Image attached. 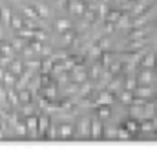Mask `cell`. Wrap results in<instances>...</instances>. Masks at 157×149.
I'll use <instances>...</instances> for the list:
<instances>
[{
  "instance_id": "20",
  "label": "cell",
  "mask_w": 157,
  "mask_h": 149,
  "mask_svg": "<svg viewBox=\"0 0 157 149\" xmlns=\"http://www.w3.org/2000/svg\"><path fill=\"white\" fill-rule=\"evenodd\" d=\"M144 45H146L144 38H143V40H132V44H130V49H132V51H139V49H143Z\"/></svg>"
},
{
  "instance_id": "8",
  "label": "cell",
  "mask_w": 157,
  "mask_h": 149,
  "mask_svg": "<svg viewBox=\"0 0 157 149\" xmlns=\"http://www.w3.org/2000/svg\"><path fill=\"white\" fill-rule=\"evenodd\" d=\"M75 71H73V80H75V84H84V82H88V71L84 69V67H80V66H75L73 67Z\"/></svg>"
},
{
  "instance_id": "5",
  "label": "cell",
  "mask_w": 157,
  "mask_h": 149,
  "mask_svg": "<svg viewBox=\"0 0 157 149\" xmlns=\"http://www.w3.org/2000/svg\"><path fill=\"white\" fill-rule=\"evenodd\" d=\"M133 95H135V96H139V98L150 100V98L154 96V91H152V87H150V85H141V84H137V87L133 89Z\"/></svg>"
},
{
  "instance_id": "19",
  "label": "cell",
  "mask_w": 157,
  "mask_h": 149,
  "mask_svg": "<svg viewBox=\"0 0 157 149\" xmlns=\"http://www.w3.org/2000/svg\"><path fill=\"white\" fill-rule=\"evenodd\" d=\"M101 55H102V49L95 44V45H91L90 47V56L93 58V60H97V58H101Z\"/></svg>"
},
{
  "instance_id": "26",
  "label": "cell",
  "mask_w": 157,
  "mask_h": 149,
  "mask_svg": "<svg viewBox=\"0 0 157 149\" xmlns=\"http://www.w3.org/2000/svg\"><path fill=\"white\" fill-rule=\"evenodd\" d=\"M104 31H106V33H113V31H115V24H112V22H106V26H104Z\"/></svg>"
},
{
  "instance_id": "31",
  "label": "cell",
  "mask_w": 157,
  "mask_h": 149,
  "mask_svg": "<svg viewBox=\"0 0 157 149\" xmlns=\"http://www.w3.org/2000/svg\"><path fill=\"white\" fill-rule=\"evenodd\" d=\"M155 31H157V22H155Z\"/></svg>"
},
{
  "instance_id": "2",
  "label": "cell",
  "mask_w": 157,
  "mask_h": 149,
  "mask_svg": "<svg viewBox=\"0 0 157 149\" xmlns=\"http://www.w3.org/2000/svg\"><path fill=\"white\" fill-rule=\"evenodd\" d=\"M75 136H78V138H90V118L88 116L78 118L77 125H75Z\"/></svg>"
},
{
  "instance_id": "12",
  "label": "cell",
  "mask_w": 157,
  "mask_h": 149,
  "mask_svg": "<svg viewBox=\"0 0 157 149\" xmlns=\"http://www.w3.org/2000/svg\"><path fill=\"white\" fill-rule=\"evenodd\" d=\"M133 91H130V89H122L121 91V95H119V100L124 104V106H130L132 102H133Z\"/></svg>"
},
{
  "instance_id": "15",
  "label": "cell",
  "mask_w": 157,
  "mask_h": 149,
  "mask_svg": "<svg viewBox=\"0 0 157 149\" xmlns=\"http://www.w3.org/2000/svg\"><path fill=\"white\" fill-rule=\"evenodd\" d=\"M146 35H148L146 29H143V27H133V31L130 33V40H143V38H146Z\"/></svg>"
},
{
  "instance_id": "22",
  "label": "cell",
  "mask_w": 157,
  "mask_h": 149,
  "mask_svg": "<svg viewBox=\"0 0 157 149\" xmlns=\"http://www.w3.org/2000/svg\"><path fill=\"white\" fill-rule=\"evenodd\" d=\"M64 35V45H70L73 40H75V33L70 29V31H66V33H62Z\"/></svg>"
},
{
  "instance_id": "17",
  "label": "cell",
  "mask_w": 157,
  "mask_h": 149,
  "mask_svg": "<svg viewBox=\"0 0 157 149\" xmlns=\"http://www.w3.org/2000/svg\"><path fill=\"white\" fill-rule=\"evenodd\" d=\"M121 15H122V13H121L119 9H110V11L106 13V18H104V20H106V22H112V24H117V20L121 18Z\"/></svg>"
},
{
  "instance_id": "10",
  "label": "cell",
  "mask_w": 157,
  "mask_h": 149,
  "mask_svg": "<svg viewBox=\"0 0 157 149\" xmlns=\"http://www.w3.org/2000/svg\"><path fill=\"white\" fill-rule=\"evenodd\" d=\"M73 27V24L68 20V18H59L57 22H55V29L59 31V33H66V31H70Z\"/></svg>"
},
{
  "instance_id": "16",
  "label": "cell",
  "mask_w": 157,
  "mask_h": 149,
  "mask_svg": "<svg viewBox=\"0 0 157 149\" xmlns=\"http://www.w3.org/2000/svg\"><path fill=\"white\" fill-rule=\"evenodd\" d=\"M117 125H108L106 129H104V135H102V138H108V140H117Z\"/></svg>"
},
{
  "instance_id": "25",
  "label": "cell",
  "mask_w": 157,
  "mask_h": 149,
  "mask_svg": "<svg viewBox=\"0 0 157 149\" xmlns=\"http://www.w3.org/2000/svg\"><path fill=\"white\" fill-rule=\"evenodd\" d=\"M57 136H59V131H57L55 125H51V129H49V133H48V138H57Z\"/></svg>"
},
{
  "instance_id": "4",
  "label": "cell",
  "mask_w": 157,
  "mask_h": 149,
  "mask_svg": "<svg viewBox=\"0 0 157 149\" xmlns=\"http://www.w3.org/2000/svg\"><path fill=\"white\" fill-rule=\"evenodd\" d=\"M137 84H141V85H152L154 84V69L143 67L139 76H137Z\"/></svg>"
},
{
  "instance_id": "21",
  "label": "cell",
  "mask_w": 157,
  "mask_h": 149,
  "mask_svg": "<svg viewBox=\"0 0 157 149\" xmlns=\"http://www.w3.org/2000/svg\"><path fill=\"white\" fill-rule=\"evenodd\" d=\"M135 87H137V78H135V76H128V78H126V84H124V89L133 91Z\"/></svg>"
},
{
  "instance_id": "28",
  "label": "cell",
  "mask_w": 157,
  "mask_h": 149,
  "mask_svg": "<svg viewBox=\"0 0 157 149\" xmlns=\"http://www.w3.org/2000/svg\"><path fill=\"white\" fill-rule=\"evenodd\" d=\"M40 15L42 16H48V7H40Z\"/></svg>"
},
{
  "instance_id": "29",
  "label": "cell",
  "mask_w": 157,
  "mask_h": 149,
  "mask_svg": "<svg viewBox=\"0 0 157 149\" xmlns=\"http://www.w3.org/2000/svg\"><path fill=\"white\" fill-rule=\"evenodd\" d=\"M154 84H157V71H154Z\"/></svg>"
},
{
  "instance_id": "13",
  "label": "cell",
  "mask_w": 157,
  "mask_h": 149,
  "mask_svg": "<svg viewBox=\"0 0 157 149\" xmlns=\"http://www.w3.org/2000/svg\"><path fill=\"white\" fill-rule=\"evenodd\" d=\"M126 27H132V16L130 15H121V18L115 24V29H126Z\"/></svg>"
},
{
  "instance_id": "6",
  "label": "cell",
  "mask_w": 157,
  "mask_h": 149,
  "mask_svg": "<svg viewBox=\"0 0 157 149\" xmlns=\"http://www.w3.org/2000/svg\"><path fill=\"white\" fill-rule=\"evenodd\" d=\"M73 136H75V125H71V124H62V125L59 127V138L70 140V138H73Z\"/></svg>"
},
{
  "instance_id": "18",
  "label": "cell",
  "mask_w": 157,
  "mask_h": 149,
  "mask_svg": "<svg viewBox=\"0 0 157 149\" xmlns=\"http://www.w3.org/2000/svg\"><path fill=\"white\" fill-rule=\"evenodd\" d=\"M130 138H133V135L124 127V125H119L117 129V140H130Z\"/></svg>"
},
{
  "instance_id": "23",
  "label": "cell",
  "mask_w": 157,
  "mask_h": 149,
  "mask_svg": "<svg viewBox=\"0 0 157 149\" xmlns=\"http://www.w3.org/2000/svg\"><path fill=\"white\" fill-rule=\"evenodd\" d=\"M101 69H104V67H102V66H93V67H91V73H88V76H91V78H99V76L102 74Z\"/></svg>"
},
{
  "instance_id": "27",
  "label": "cell",
  "mask_w": 157,
  "mask_h": 149,
  "mask_svg": "<svg viewBox=\"0 0 157 149\" xmlns=\"http://www.w3.org/2000/svg\"><path fill=\"white\" fill-rule=\"evenodd\" d=\"M48 125V118H40V131H44Z\"/></svg>"
},
{
  "instance_id": "11",
  "label": "cell",
  "mask_w": 157,
  "mask_h": 149,
  "mask_svg": "<svg viewBox=\"0 0 157 149\" xmlns=\"http://www.w3.org/2000/svg\"><path fill=\"white\" fill-rule=\"evenodd\" d=\"M122 125H124V127H126V129L133 135V136L139 133V120H137V118H132V116H130V118H128Z\"/></svg>"
},
{
  "instance_id": "3",
  "label": "cell",
  "mask_w": 157,
  "mask_h": 149,
  "mask_svg": "<svg viewBox=\"0 0 157 149\" xmlns=\"http://www.w3.org/2000/svg\"><path fill=\"white\" fill-rule=\"evenodd\" d=\"M115 102V96L110 89H104V91H99L97 93V98L93 102V106H101V104H106V106H112Z\"/></svg>"
},
{
  "instance_id": "7",
  "label": "cell",
  "mask_w": 157,
  "mask_h": 149,
  "mask_svg": "<svg viewBox=\"0 0 157 149\" xmlns=\"http://www.w3.org/2000/svg\"><path fill=\"white\" fill-rule=\"evenodd\" d=\"M68 7H70V11L73 13V15H84V11H86V4L82 2V0H68Z\"/></svg>"
},
{
  "instance_id": "9",
  "label": "cell",
  "mask_w": 157,
  "mask_h": 149,
  "mask_svg": "<svg viewBox=\"0 0 157 149\" xmlns=\"http://www.w3.org/2000/svg\"><path fill=\"white\" fill-rule=\"evenodd\" d=\"M155 62H157L155 53L143 55V58H141V66H143V67H146V69H155Z\"/></svg>"
},
{
  "instance_id": "30",
  "label": "cell",
  "mask_w": 157,
  "mask_h": 149,
  "mask_svg": "<svg viewBox=\"0 0 157 149\" xmlns=\"http://www.w3.org/2000/svg\"><path fill=\"white\" fill-rule=\"evenodd\" d=\"M60 2H62V4H64V2H68V0H60Z\"/></svg>"
},
{
  "instance_id": "14",
  "label": "cell",
  "mask_w": 157,
  "mask_h": 149,
  "mask_svg": "<svg viewBox=\"0 0 157 149\" xmlns=\"http://www.w3.org/2000/svg\"><path fill=\"white\" fill-rule=\"evenodd\" d=\"M97 107V116L102 120V118H110L112 116V107L106 106V104H101V106H95Z\"/></svg>"
},
{
  "instance_id": "1",
  "label": "cell",
  "mask_w": 157,
  "mask_h": 149,
  "mask_svg": "<svg viewBox=\"0 0 157 149\" xmlns=\"http://www.w3.org/2000/svg\"><path fill=\"white\" fill-rule=\"evenodd\" d=\"M104 135V125H102V120L99 116L95 118H90V138L91 140H101Z\"/></svg>"
},
{
  "instance_id": "24",
  "label": "cell",
  "mask_w": 157,
  "mask_h": 149,
  "mask_svg": "<svg viewBox=\"0 0 157 149\" xmlns=\"http://www.w3.org/2000/svg\"><path fill=\"white\" fill-rule=\"evenodd\" d=\"M95 9H97V13H99V15H101V16H104V18H106V13H108V11H110V7H108V5H106V4H101V5H97V7H95Z\"/></svg>"
}]
</instances>
